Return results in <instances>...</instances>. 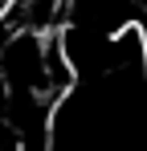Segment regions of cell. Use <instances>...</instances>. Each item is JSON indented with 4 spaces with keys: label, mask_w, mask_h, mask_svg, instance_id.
Here are the masks:
<instances>
[{
    "label": "cell",
    "mask_w": 147,
    "mask_h": 151,
    "mask_svg": "<svg viewBox=\"0 0 147 151\" xmlns=\"http://www.w3.org/2000/svg\"><path fill=\"white\" fill-rule=\"evenodd\" d=\"M66 4L70 0H12L8 4V17L0 25L49 37V33H61V25H66Z\"/></svg>",
    "instance_id": "cell-1"
}]
</instances>
